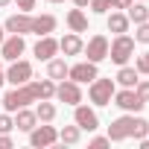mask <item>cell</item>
Listing matches in <instances>:
<instances>
[{
	"label": "cell",
	"mask_w": 149,
	"mask_h": 149,
	"mask_svg": "<svg viewBox=\"0 0 149 149\" xmlns=\"http://www.w3.org/2000/svg\"><path fill=\"white\" fill-rule=\"evenodd\" d=\"M111 100H114V105H117L120 111H126V114H137V111L146 105V102H143V100L134 94V88H123V91H114V97H111Z\"/></svg>",
	"instance_id": "277c9868"
},
{
	"label": "cell",
	"mask_w": 149,
	"mask_h": 149,
	"mask_svg": "<svg viewBox=\"0 0 149 149\" xmlns=\"http://www.w3.org/2000/svg\"><path fill=\"white\" fill-rule=\"evenodd\" d=\"M15 129V117H9V114H0V134H9Z\"/></svg>",
	"instance_id": "83f0119b"
},
{
	"label": "cell",
	"mask_w": 149,
	"mask_h": 149,
	"mask_svg": "<svg viewBox=\"0 0 149 149\" xmlns=\"http://www.w3.org/2000/svg\"><path fill=\"white\" fill-rule=\"evenodd\" d=\"M56 140H58V132H56L53 126H47V123H44V126H35V129L29 132V143H32L35 149H47V146H53Z\"/></svg>",
	"instance_id": "30bf717a"
},
{
	"label": "cell",
	"mask_w": 149,
	"mask_h": 149,
	"mask_svg": "<svg viewBox=\"0 0 149 149\" xmlns=\"http://www.w3.org/2000/svg\"><path fill=\"white\" fill-rule=\"evenodd\" d=\"M146 134H149V123H146L143 117H134V114H123V117H117V120L108 126V140H114V143L129 140V137L140 140V137H146Z\"/></svg>",
	"instance_id": "6da1fadb"
},
{
	"label": "cell",
	"mask_w": 149,
	"mask_h": 149,
	"mask_svg": "<svg viewBox=\"0 0 149 149\" xmlns=\"http://www.w3.org/2000/svg\"><path fill=\"white\" fill-rule=\"evenodd\" d=\"M73 123H76L82 132H97L100 129V117H97V111L94 108H88V105H76V111H73Z\"/></svg>",
	"instance_id": "9c48e42d"
},
{
	"label": "cell",
	"mask_w": 149,
	"mask_h": 149,
	"mask_svg": "<svg viewBox=\"0 0 149 149\" xmlns=\"http://www.w3.org/2000/svg\"><path fill=\"white\" fill-rule=\"evenodd\" d=\"M129 15H123V12H111L108 18H105V26L114 32V35H123V32H129Z\"/></svg>",
	"instance_id": "e0dca14e"
},
{
	"label": "cell",
	"mask_w": 149,
	"mask_h": 149,
	"mask_svg": "<svg viewBox=\"0 0 149 149\" xmlns=\"http://www.w3.org/2000/svg\"><path fill=\"white\" fill-rule=\"evenodd\" d=\"M114 91H117V85H114V79H94L91 82V88H88V97H91V102L94 105H111V97H114Z\"/></svg>",
	"instance_id": "3957f363"
},
{
	"label": "cell",
	"mask_w": 149,
	"mask_h": 149,
	"mask_svg": "<svg viewBox=\"0 0 149 149\" xmlns=\"http://www.w3.org/2000/svg\"><path fill=\"white\" fill-rule=\"evenodd\" d=\"M0 149H12V137L9 134H0Z\"/></svg>",
	"instance_id": "f546056e"
},
{
	"label": "cell",
	"mask_w": 149,
	"mask_h": 149,
	"mask_svg": "<svg viewBox=\"0 0 149 149\" xmlns=\"http://www.w3.org/2000/svg\"><path fill=\"white\" fill-rule=\"evenodd\" d=\"M0 108H3V97H0Z\"/></svg>",
	"instance_id": "f35d334b"
},
{
	"label": "cell",
	"mask_w": 149,
	"mask_h": 149,
	"mask_svg": "<svg viewBox=\"0 0 149 149\" xmlns=\"http://www.w3.org/2000/svg\"><path fill=\"white\" fill-rule=\"evenodd\" d=\"M134 0H114V9H129Z\"/></svg>",
	"instance_id": "1f68e13d"
},
{
	"label": "cell",
	"mask_w": 149,
	"mask_h": 149,
	"mask_svg": "<svg viewBox=\"0 0 149 149\" xmlns=\"http://www.w3.org/2000/svg\"><path fill=\"white\" fill-rule=\"evenodd\" d=\"M47 76H50L53 82H61V79H67V61L53 56V58L47 61Z\"/></svg>",
	"instance_id": "d6986e66"
},
{
	"label": "cell",
	"mask_w": 149,
	"mask_h": 149,
	"mask_svg": "<svg viewBox=\"0 0 149 149\" xmlns=\"http://www.w3.org/2000/svg\"><path fill=\"white\" fill-rule=\"evenodd\" d=\"M134 56V38L132 35H117L111 44H108V58L114 61V64H126L129 58Z\"/></svg>",
	"instance_id": "7a4b0ae2"
},
{
	"label": "cell",
	"mask_w": 149,
	"mask_h": 149,
	"mask_svg": "<svg viewBox=\"0 0 149 149\" xmlns=\"http://www.w3.org/2000/svg\"><path fill=\"white\" fill-rule=\"evenodd\" d=\"M91 9L97 15H108V9H114V0H91Z\"/></svg>",
	"instance_id": "cb8c5ba5"
},
{
	"label": "cell",
	"mask_w": 149,
	"mask_h": 149,
	"mask_svg": "<svg viewBox=\"0 0 149 149\" xmlns=\"http://www.w3.org/2000/svg\"><path fill=\"white\" fill-rule=\"evenodd\" d=\"M137 79H140V73H137L134 67L120 64V70H117V82H120L123 88H134V85H137Z\"/></svg>",
	"instance_id": "ffe728a7"
},
{
	"label": "cell",
	"mask_w": 149,
	"mask_h": 149,
	"mask_svg": "<svg viewBox=\"0 0 149 149\" xmlns=\"http://www.w3.org/2000/svg\"><path fill=\"white\" fill-rule=\"evenodd\" d=\"M3 38H6V29H3V24H0V44H3Z\"/></svg>",
	"instance_id": "d590c367"
},
{
	"label": "cell",
	"mask_w": 149,
	"mask_h": 149,
	"mask_svg": "<svg viewBox=\"0 0 149 149\" xmlns=\"http://www.w3.org/2000/svg\"><path fill=\"white\" fill-rule=\"evenodd\" d=\"M134 70H137V73H149V50L137 56V61H134Z\"/></svg>",
	"instance_id": "4316f807"
},
{
	"label": "cell",
	"mask_w": 149,
	"mask_h": 149,
	"mask_svg": "<svg viewBox=\"0 0 149 149\" xmlns=\"http://www.w3.org/2000/svg\"><path fill=\"white\" fill-rule=\"evenodd\" d=\"M56 15H38V18H32V35H50V32H56Z\"/></svg>",
	"instance_id": "9a60e30c"
},
{
	"label": "cell",
	"mask_w": 149,
	"mask_h": 149,
	"mask_svg": "<svg viewBox=\"0 0 149 149\" xmlns=\"http://www.w3.org/2000/svg\"><path fill=\"white\" fill-rule=\"evenodd\" d=\"M35 117H38L41 123H53V120H56V105H53L50 100H38V105H35Z\"/></svg>",
	"instance_id": "7402d4cb"
},
{
	"label": "cell",
	"mask_w": 149,
	"mask_h": 149,
	"mask_svg": "<svg viewBox=\"0 0 149 149\" xmlns=\"http://www.w3.org/2000/svg\"><path fill=\"white\" fill-rule=\"evenodd\" d=\"M140 149H149V137H140Z\"/></svg>",
	"instance_id": "836d02e7"
},
{
	"label": "cell",
	"mask_w": 149,
	"mask_h": 149,
	"mask_svg": "<svg viewBox=\"0 0 149 149\" xmlns=\"http://www.w3.org/2000/svg\"><path fill=\"white\" fill-rule=\"evenodd\" d=\"M12 3H15L21 12H32V9H35V0H12Z\"/></svg>",
	"instance_id": "f1b7e54d"
},
{
	"label": "cell",
	"mask_w": 149,
	"mask_h": 149,
	"mask_svg": "<svg viewBox=\"0 0 149 149\" xmlns=\"http://www.w3.org/2000/svg\"><path fill=\"white\" fill-rule=\"evenodd\" d=\"M73 3H76V6L82 9V6H88V3H91V0H73Z\"/></svg>",
	"instance_id": "e575fe53"
},
{
	"label": "cell",
	"mask_w": 149,
	"mask_h": 149,
	"mask_svg": "<svg viewBox=\"0 0 149 149\" xmlns=\"http://www.w3.org/2000/svg\"><path fill=\"white\" fill-rule=\"evenodd\" d=\"M126 15H129V21H134V24H146V21H149V6L143 3V0H140V3H132V6L126 9Z\"/></svg>",
	"instance_id": "44dd1931"
},
{
	"label": "cell",
	"mask_w": 149,
	"mask_h": 149,
	"mask_svg": "<svg viewBox=\"0 0 149 149\" xmlns=\"http://www.w3.org/2000/svg\"><path fill=\"white\" fill-rule=\"evenodd\" d=\"M35 123H38V117H35V111H29L26 105L15 111V129H18V132H32Z\"/></svg>",
	"instance_id": "2e32d148"
},
{
	"label": "cell",
	"mask_w": 149,
	"mask_h": 149,
	"mask_svg": "<svg viewBox=\"0 0 149 149\" xmlns=\"http://www.w3.org/2000/svg\"><path fill=\"white\" fill-rule=\"evenodd\" d=\"M6 82V70H3V58H0V85Z\"/></svg>",
	"instance_id": "d6a6232c"
},
{
	"label": "cell",
	"mask_w": 149,
	"mask_h": 149,
	"mask_svg": "<svg viewBox=\"0 0 149 149\" xmlns=\"http://www.w3.org/2000/svg\"><path fill=\"white\" fill-rule=\"evenodd\" d=\"M29 79H32V64L24 61V58H15L12 67L6 70V82L9 85H26Z\"/></svg>",
	"instance_id": "8992f818"
},
{
	"label": "cell",
	"mask_w": 149,
	"mask_h": 149,
	"mask_svg": "<svg viewBox=\"0 0 149 149\" xmlns=\"http://www.w3.org/2000/svg\"><path fill=\"white\" fill-rule=\"evenodd\" d=\"M67 26H70V32H88V15L82 9H70L67 12Z\"/></svg>",
	"instance_id": "ac0fdd59"
},
{
	"label": "cell",
	"mask_w": 149,
	"mask_h": 149,
	"mask_svg": "<svg viewBox=\"0 0 149 149\" xmlns=\"http://www.w3.org/2000/svg\"><path fill=\"white\" fill-rule=\"evenodd\" d=\"M58 50L64 53V56H79L82 50H85V44H82V38H79V32H67L61 41H58Z\"/></svg>",
	"instance_id": "5bb4252c"
},
{
	"label": "cell",
	"mask_w": 149,
	"mask_h": 149,
	"mask_svg": "<svg viewBox=\"0 0 149 149\" xmlns=\"http://www.w3.org/2000/svg\"><path fill=\"white\" fill-rule=\"evenodd\" d=\"M111 140L108 137H91V146H108Z\"/></svg>",
	"instance_id": "4dcf8cb0"
},
{
	"label": "cell",
	"mask_w": 149,
	"mask_h": 149,
	"mask_svg": "<svg viewBox=\"0 0 149 149\" xmlns=\"http://www.w3.org/2000/svg\"><path fill=\"white\" fill-rule=\"evenodd\" d=\"M56 100L64 102V105H79V102H82V88H79V82H73V79L56 82Z\"/></svg>",
	"instance_id": "5b68a950"
},
{
	"label": "cell",
	"mask_w": 149,
	"mask_h": 149,
	"mask_svg": "<svg viewBox=\"0 0 149 149\" xmlns=\"http://www.w3.org/2000/svg\"><path fill=\"white\" fill-rule=\"evenodd\" d=\"M9 3H12V0H0V9H6V6H9Z\"/></svg>",
	"instance_id": "8d00e7d4"
},
{
	"label": "cell",
	"mask_w": 149,
	"mask_h": 149,
	"mask_svg": "<svg viewBox=\"0 0 149 149\" xmlns=\"http://www.w3.org/2000/svg\"><path fill=\"white\" fill-rule=\"evenodd\" d=\"M134 41H140V44H149V21H146V24H137Z\"/></svg>",
	"instance_id": "484cf974"
},
{
	"label": "cell",
	"mask_w": 149,
	"mask_h": 149,
	"mask_svg": "<svg viewBox=\"0 0 149 149\" xmlns=\"http://www.w3.org/2000/svg\"><path fill=\"white\" fill-rule=\"evenodd\" d=\"M79 137H82V129H79V126H64V129L58 132V140L67 143V146H76Z\"/></svg>",
	"instance_id": "603a6c76"
},
{
	"label": "cell",
	"mask_w": 149,
	"mask_h": 149,
	"mask_svg": "<svg viewBox=\"0 0 149 149\" xmlns=\"http://www.w3.org/2000/svg\"><path fill=\"white\" fill-rule=\"evenodd\" d=\"M100 76V70H97V61H79V64H73V67H67V79H73V82H94Z\"/></svg>",
	"instance_id": "52a82bcc"
},
{
	"label": "cell",
	"mask_w": 149,
	"mask_h": 149,
	"mask_svg": "<svg viewBox=\"0 0 149 149\" xmlns=\"http://www.w3.org/2000/svg\"><path fill=\"white\" fill-rule=\"evenodd\" d=\"M32 53H35V58H38V61H50V58L58 53V41H56L53 35H41V38H38V44L32 47Z\"/></svg>",
	"instance_id": "4fadbf2b"
},
{
	"label": "cell",
	"mask_w": 149,
	"mask_h": 149,
	"mask_svg": "<svg viewBox=\"0 0 149 149\" xmlns=\"http://www.w3.org/2000/svg\"><path fill=\"white\" fill-rule=\"evenodd\" d=\"M3 29H6V32H12V35H29V32H32V18H29V12L9 15V18H6V24H3Z\"/></svg>",
	"instance_id": "8fae6325"
},
{
	"label": "cell",
	"mask_w": 149,
	"mask_h": 149,
	"mask_svg": "<svg viewBox=\"0 0 149 149\" xmlns=\"http://www.w3.org/2000/svg\"><path fill=\"white\" fill-rule=\"evenodd\" d=\"M47 3H64V0H47Z\"/></svg>",
	"instance_id": "74e56055"
},
{
	"label": "cell",
	"mask_w": 149,
	"mask_h": 149,
	"mask_svg": "<svg viewBox=\"0 0 149 149\" xmlns=\"http://www.w3.org/2000/svg\"><path fill=\"white\" fill-rule=\"evenodd\" d=\"M24 50H26L24 35H9V38H3V44H0V58L3 61H15V58L24 56Z\"/></svg>",
	"instance_id": "ba28073f"
},
{
	"label": "cell",
	"mask_w": 149,
	"mask_h": 149,
	"mask_svg": "<svg viewBox=\"0 0 149 149\" xmlns=\"http://www.w3.org/2000/svg\"><path fill=\"white\" fill-rule=\"evenodd\" d=\"M134 94H137L143 102H149V79H137V85H134Z\"/></svg>",
	"instance_id": "d4e9b609"
},
{
	"label": "cell",
	"mask_w": 149,
	"mask_h": 149,
	"mask_svg": "<svg viewBox=\"0 0 149 149\" xmlns=\"http://www.w3.org/2000/svg\"><path fill=\"white\" fill-rule=\"evenodd\" d=\"M85 56H88V61H105L108 58V38L105 35H94L88 44H85V50H82Z\"/></svg>",
	"instance_id": "7c38bea8"
}]
</instances>
